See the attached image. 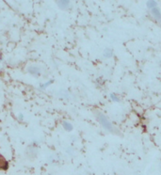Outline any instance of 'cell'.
Wrapping results in <instances>:
<instances>
[{
	"label": "cell",
	"mask_w": 161,
	"mask_h": 175,
	"mask_svg": "<svg viewBox=\"0 0 161 175\" xmlns=\"http://www.w3.org/2000/svg\"><path fill=\"white\" fill-rule=\"evenodd\" d=\"M96 83L99 85V86H101V85H104V81H103V79H102L101 77H98L97 78V80H96Z\"/></svg>",
	"instance_id": "cell-13"
},
{
	"label": "cell",
	"mask_w": 161,
	"mask_h": 175,
	"mask_svg": "<svg viewBox=\"0 0 161 175\" xmlns=\"http://www.w3.org/2000/svg\"><path fill=\"white\" fill-rule=\"evenodd\" d=\"M159 168H160V170H161V163H160V165H159Z\"/></svg>",
	"instance_id": "cell-15"
},
{
	"label": "cell",
	"mask_w": 161,
	"mask_h": 175,
	"mask_svg": "<svg viewBox=\"0 0 161 175\" xmlns=\"http://www.w3.org/2000/svg\"><path fill=\"white\" fill-rule=\"evenodd\" d=\"M93 113L95 115V118H96V120L99 122V123H100L102 126L104 127V129H106L107 132H110V133H112L114 135L121 136L120 131L115 126H114V125L111 123L109 121H108L107 116H105L104 113H102L101 111H99V110H97V109H95L93 111Z\"/></svg>",
	"instance_id": "cell-1"
},
{
	"label": "cell",
	"mask_w": 161,
	"mask_h": 175,
	"mask_svg": "<svg viewBox=\"0 0 161 175\" xmlns=\"http://www.w3.org/2000/svg\"><path fill=\"white\" fill-rule=\"evenodd\" d=\"M151 14L153 15V17L156 21H158V22H160L161 21V11L157 7L153 9V10H151Z\"/></svg>",
	"instance_id": "cell-6"
},
{
	"label": "cell",
	"mask_w": 161,
	"mask_h": 175,
	"mask_svg": "<svg viewBox=\"0 0 161 175\" xmlns=\"http://www.w3.org/2000/svg\"><path fill=\"white\" fill-rule=\"evenodd\" d=\"M56 4H57V6L60 9V10L65 11V10H67V9H69L71 2L69 0H58V1H56Z\"/></svg>",
	"instance_id": "cell-5"
},
{
	"label": "cell",
	"mask_w": 161,
	"mask_h": 175,
	"mask_svg": "<svg viewBox=\"0 0 161 175\" xmlns=\"http://www.w3.org/2000/svg\"><path fill=\"white\" fill-rule=\"evenodd\" d=\"M146 6L151 10H153V9L156 8L157 7V2L156 1H154V0H151V1H147L146 2Z\"/></svg>",
	"instance_id": "cell-10"
},
{
	"label": "cell",
	"mask_w": 161,
	"mask_h": 175,
	"mask_svg": "<svg viewBox=\"0 0 161 175\" xmlns=\"http://www.w3.org/2000/svg\"><path fill=\"white\" fill-rule=\"evenodd\" d=\"M39 155V142L33 140L25 149V157L29 161H34L38 158Z\"/></svg>",
	"instance_id": "cell-2"
},
{
	"label": "cell",
	"mask_w": 161,
	"mask_h": 175,
	"mask_svg": "<svg viewBox=\"0 0 161 175\" xmlns=\"http://www.w3.org/2000/svg\"><path fill=\"white\" fill-rule=\"evenodd\" d=\"M10 168V163L4 155H0V170L7 171Z\"/></svg>",
	"instance_id": "cell-4"
},
{
	"label": "cell",
	"mask_w": 161,
	"mask_h": 175,
	"mask_svg": "<svg viewBox=\"0 0 161 175\" xmlns=\"http://www.w3.org/2000/svg\"><path fill=\"white\" fill-rule=\"evenodd\" d=\"M27 73H29L30 75L35 76V77H39V76H41L42 75L41 66L37 65V64H30V65H28L27 68Z\"/></svg>",
	"instance_id": "cell-3"
},
{
	"label": "cell",
	"mask_w": 161,
	"mask_h": 175,
	"mask_svg": "<svg viewBox=\"0 0 161 175\" xmlns=\"http://www.w3.org/2000/svg\"><path fill=\"white\" fill-rule=\"evenodd\" d=\"M54 83V80H48V81H46L45 83H42V84H40L39 86V90H45L46 88H47L49 86L52 85Z\"/></svg>",
	"instance_id": "cell-8"
},
{
	"label": "cell",
	"mask_w": 161,
	"mask_h": 175,
	"mask_svg": "<svg viewBox=\"0 0 161 175\" xmlns=\"http://www.w3.org/2000/svg\"><path fill=\"white\" fill-rule=\"evenodd\" d=\"M60 97L63 98V99H69V93L66 90H60Z\"/></svg>",
	"instance_id": "cell-11"
},
{
	"label": "cell",
	"mask_w": 161,
	"mask_h": 175,
	"mask_svg": "<svg viewBox=\"0 0 161 175\" xmlns=\"http://www.w3.org/2000/svg\"><path fill=\"white\" fill-rule=\"evenodd\" d=\"M3 61V56H2V53H0V63Z\"/></svg>",
	"instance_id": "cell-14"
},
{
	"label": "cell",
	"mask_w": 161,
	"mask_h": 175,
	"mask_svg": "<svg viewBox=\"0 0 161 175\" xmlns=\"http://www.w3.org/2000/svg\"><path fill=\"white\" fill-rule=\"evenodd\" d=\"M62 127H63L64 130H65V131H67V132L73 131V129H74L73 124L71 123V122H67V121H63V122H62Z\"/></svg>",
	"instance_id": "cell-7"
},
{
	"label": "cell",
	"mask_w": 161,
	"mask_h": 175,
	"mask_svg": "<svg viewBox=\"0 0 161 175\" xmlns=\"http://www.w3.org/2000/svg\"><path fill=\"white\" fill-rule=\"evenodd\" d=\"M110 99L113 101V102H120V98L117 96L115 93H110Z\"/></svg>",
	"instance_id": "cell-12"
},
{
	"label": "cell",
	"mask_w": 161,
	"mask_h": 175,
	"mask_svg": "<svg viewBox=\"0 0 161 175\" xmlns=\"http://www.w3.org/2000/svg\"><path fill=\"white\" fill-rule=\"evenodd\" d=\"M103 55H104L105 57H113L114 52H113V50L111 48H106L104 50Z\"/></svg>",
	"instance_id": "cell-9"
}]
</instances>
